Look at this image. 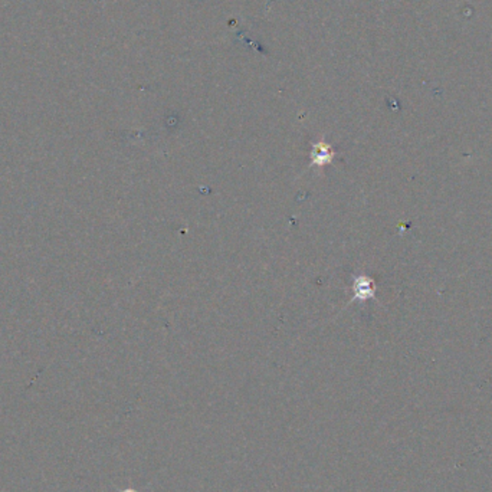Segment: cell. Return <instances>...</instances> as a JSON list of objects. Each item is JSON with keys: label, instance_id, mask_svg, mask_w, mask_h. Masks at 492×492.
I'll return each instance as SVG.
<instances>
[{"label": "cell", "instance_id": "2", "mask_svg": "<svg viewBox=\"0 0 492 492\" xmlns=\"http://www.w3.org/2000/svg\"><path fill=\"white\" fill-rule=\"evenodd\" d=\"M334 157H336V153L331 149V146H328L325 142H320L312 146L311 150V164L317 166L319 169L325 167L327 164H331Z\"/></svg>", "mask_w": 492, "mask_h": 492}, {"label": "cell", "instance_id": "1", "mask_svg": "<svg viewBox=\"0 0 492 492\" xmlns=\"http://www.w3.org/2000/svg\"><path fill=\"white\" fill-rule=\"evenodd\" d=\"M351 289H353V300L351 301H366L370 298H375V282H373L371 278L366 277V275H359V277L354 278L353 284H351Z\"/></svg>", "mask_w": 492, "mask_h": 492}, {"label": "cell", "instance_id": "3", "mask_svg": "<svg viewBox=\"0 0 492 492\" xmlns=\"http://www.w3.org/2000/svg\"><path fill=\"white\" fill-rule=\"evenodd\" d=\"M123 492H139V491H135V489H131V488H130V489H126V491H123Z\"/></svg>", "mask_w": 492, "mask_h": 492}]
</instances>
